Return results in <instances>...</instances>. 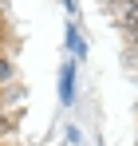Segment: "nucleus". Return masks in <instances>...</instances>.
<instances>
[{"mask_svg": "<svg viewBox=\"0 0 138 146\" xmlns=\"http://www.w3.org/2000/svg\"><path fill=\"white\" fill-rule=\"evenodd\" d=\"M67 48H71V59H75V63L87 55V44H83V36H79V28H75V24H67Z\"/></svg>", "mask_w": 138, "mask_h": 146, "instance_id": "obj_3", "label": "nucleus"}, {"mask_svg": "<svg viewBox=\"0 0 138 146\" xmlns=\"http://www.w3.org/2000/svg\"><path fill=\"white\" fill-rule=\"evenodd\" d=\"M111 4V20L122 28V36L138 40V0H107Z\"/></svg>", "mask_w": 138, "mask_h": 146, "instance_id": "obj_1", "label": "nucleus"}, {"mask_svg": "<svg viewBox=\"0 0 138 146\" xmlns=\"http://www.w3.org/2000/svg\"><path fill=\"white\" fill-rule=\"evenodd\" d=\"M8 79H12V59H4V55H0V87H4Z\"/></svg>", "mask_w": 138, "mask_h": 146, "instance_id": "obj_4", "label": "nucleus"}, {"mask_svg": "<svg viewBox=\"0 0 138 146\" xmlns=\"http://www.w3.org/2000/svg\"><path fill=\"white\" fill-rule=\"evenodd\" d=\"M75 59H67L63 67H59V103L63 107H71V99H75Z\"/></svg>", "mask_w": 138, "mask_h": 146, "instance_id": "obj_2", "label": "nucleus"}]
</instances>
